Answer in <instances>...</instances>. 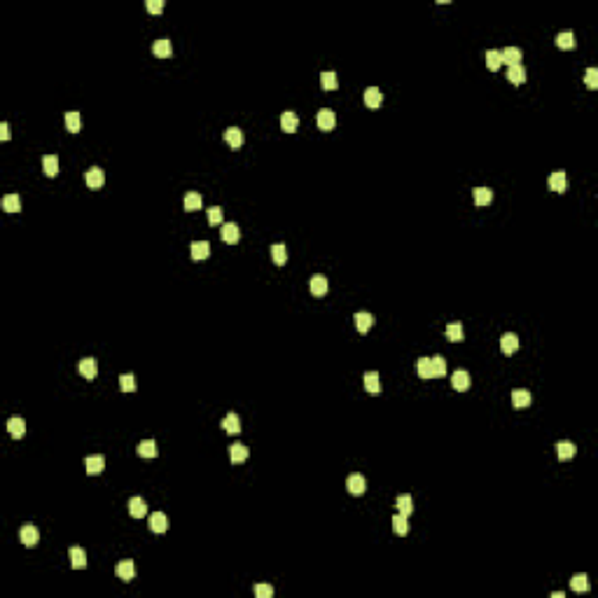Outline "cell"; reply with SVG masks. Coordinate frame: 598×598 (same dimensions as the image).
Returning a JSON list of instances; mask_svg holds the SVG:
<instances>
[{"mask_svg": "<svg viewBox=\"0 0 598 598\" xmlns=\"http://www.w3.org/2000/svg\"><path fill=\"white\" fill-rule=\"evenodd\" d=\"M220 238L225 241V243H229V245L238 243V238H241V229H238L236 222H222V227H220Z\"/></svg>", "mask_w": 598, "mask_h": 598, "instance_id": "cell-1", "label": "cell"}, {"mask_svg": "<svg viewBox=\"0 0 598 598\" xmlns=\"http://www.w3.org/2000/svg\"><path fill=\"white\" fill-rule=\"evenodd\" d=\"M316 122L322 131H330V129H334V124H337V115H334L330 108H320L316 115Z\"/></svg>", "mask_w": 598, "mask_h": 598, "instance_id": "cell-2", "label": "cell"}, {"mask_svg": "<svg viewBox=\"0 0 598 598\" xmlns=\"http://www.w3.org/2000/svg\"><path fill=\"white\" fill-rule=\"evenodd\" d=\"M19 540H21L26 547H35L40 540V533L38 528L33 526V524H26V526H21V531H19Z\"/></svg>", "mask_w": 598, "mask_h": 598, "instance_id": "cell-3", "label": "cell"}, {"mask_svg": "<svg viewBox=\"0 0 598 598\" xmlns=\"http://www.w3.org/2000/svg\"><path fill=\"white\" fill-rule=\"evenodd\" d=\"M115 572H117V577H119V580L131 582L133 577H136V565H133L131 559H124V561H119V563H117Z\"/></svg>", "mask_w": 598, "mask_h": 598, "instance_id": "cell-4", "label": "cell"}, {"mask_svg": "<svg viewBox=\"0 0 598 598\" xmlns=\"http://www.w3.org/2000/svg\"><path fill=\"white\" fill-rule=\"evenodd\" d=\"M84 180H87V187L89 189H101V187H103V183H106V176H103V171H101L98 166H94V168H89V171H87Z\"/></svg>", "mask_w": 598, "mask_h": 598, "instance_id": "cell-5", "label": "cell"}, {"mask_svg": "<svg viewBox=\"0 0 598 598\" xmlns=\"http://www.w3.org/2000/svg\"><path fill=\"white\" fill-rule=\"evenodd\" d=\"M346 488H348V493L351 495H362L365 493V488H367V484H365V477L362 475H351L348 479H346Z\"/></svg>", "mask_w": 598, "mask_h": 598, "instance_id": "cell-6", "label": "cell"}, {"mask_svg": "<svg viewBox=\"0 0 598 598\" xmlns=\"http://www.w3.org/2000/svg\"><path fill=\"white\" fill-rule=\"evenodd\" d=\"M78 369H80V374H82L84 379H89V381L98 377V362H96L94 358H84V360H80Z\"/></svg>", "mask_w": 598, "mask_h": 598, "instance_id": "cell-7", "label": "cell"}, {"mask_svg": "<svg viewBox=\"0 0 598 598\" xmlns=\"http://www.w3.org/2000/svg\"><path fill=\"white\" fill-rule=\"evenodd\" d=\"M516 348H519V337H516L514 332H505L503 337H500V351H503L505 355H512Z\"/></svg>", "mask_w": 598, "mask_h": 598, "instance_id": "cell-8", "label": "cell"}, {"mask_svg": "<svg viewBox=\"0 0 598 598\" xmlns=\"http://www.w3.org/2000/svg\"><path fill=\"white\" fill-rule=\"evenodd\" d=\"M84 467H87V475H101V472H103V467H106V458H103L101 454L87 456V460H84Z\"/></svg>", "mask_w": 598, "mask_h": 598, "instance_id": "cell-9", "label": "cell"}, {"mask_svg": "<svg viewBox=\"0 0 598 598\" xmlns=\"http://www.w3.org/2000/svg\"><path fill=\"white\" fill-rule=\"evenodd\" d=\"M129 514H131L133 519H143V516L147 514V505H145V500L140 498V495L129 498Z\"/></svg>", "mask_w": 598, "mask_h": 598, "instance_id": "cell-10", "label": "cell"}, {"mask_svg": "<svg viewBox=\"0 0 598 598\" xmlns=\"http://www.w3.org/2000/svg\"><path fill=\"white\" fill-rule=\"evenodd\" d=\"M470 383H472V379L465 369H456L454 374H451V386H454L456 390H467Z\"/></svg>", "mask_w": 598, "mask_h": 598, "instance_id": "cell-11", "label": "cell"}, {"mask_svg": "<svg viewBox=\"0 0 598 598\" xmlns=\"http://www.w3.org/2000/svg\"><path fill=\"white\" fill-rule=\"evenodd\" d=\"M150 531L152 533H166L168 531V519L164 512H155L150 516Z\"/></svg>", "mask_w": 598, "mask_h": 598, "instance_id": "cell-12", "label": "cell"}, {"mask_svg": "<svg viewBox=\"0 0 598 598\" xmlns=\"http://www.w3.org/2000/svg\"><path fill=\"white\" fill-rule=\"evenodd\" d=\"M549 189L552 192H565L568 189V176L563 171H556L549 176Z\"/></svg>", "mask_w": 598, "mask_h": 598, "instance_id": "cell-13", "label": "cell"}, {"mask_svg": "<svg viewBox=\"0 0 598 598\" xmlns=\"http://www.w3.org/2000/svg\"><path fill=\"white\" fill-rule=\"evenodd\" d=\"M225 140H227V145L229 147H241L243 145V131L238 127H229V129H225Z\"/></svg>", "mask_w": 598, "mask_h": 598, "instance_id": "cell-14", "label": "cell"}, {"mask_svg": "<svg viewBox=\"0 0 598 598\" xmlns=\"http://www.w3.org/2000/svg\"><path fill=\"white\" fill-rule=\"evenodd\" d=\"M500 61L507 63V66L521 63V49L519 47H505V49H500Z\"/></svg>", "mask_w": 598, "mask_h": 598, "instance_id": "cell-15", "label": "cell"}, {"mask_svg": "<svg viewBox=\"0 0 598 598\" xmlns=\"http://www.w3.org/2000/svg\"><path fill=\"white\" fill-rule=\"evenodd\" d=\"M353 318H355V327H358V332H362V334L369 332V327L374 325V316L367 313V311H358Z\"/></svg>", "mask_w": 598, "mask_h": 598, "instance_id": "cell-16", "label": "cell"}, {"mask_svg": "<svg viewBox=\"0 0 598 598\" xmlns=\"http://www.w3.org/2000/svg\"><path fill=\"white\" fill-rule=\"evenodd\" d=\"M472 196H475V204L479 206V208H484V206H488L493 201V189L491 187H475Z\"/></svg>", "mask_w": 598, "mask_h": 598, "instance_id": "cell-17", "label": "cell"}, {"mask_svg": "<svg viewBox=\"0 0 598 598\" xmlns=\"http://www.w3.org/2000/svg\"><path fill=\"white\" fill-rule=\"evenodd\" d=\"M152 52H155V56H159V59H168V56L173 54V44L168 38H161L157 40L155 44H152Z\"/></svg>", "mask_w": 598, "mask_h": 598, "instance_id": "cell-18", "label": "cell"}, {"mask_svg": "<svg viewBox=\"0 0 598 598\" xmlns=\"http://www.w3.org/2000/svg\"><path fill=\"white\" fill-rule=\"evenodd\" d=\"M281 127H283V131H288V133H294V131H297V127H299V117H297V112H292V110L283 112V115H281Z\"/></svg>", "mask_w": 598, "mask_h": 598, "instance_id": "cell-19", "label": "cell"}, {"mask_svg": "<svg viewBox=\"0 0 598 598\" xmlns=\"http://www.w3.org/2000/svg\"><path fill=\"white\" fill-rule=\"evenodd\" d=\"M248 456H250V451H248V446H245V444L236 442V444H232V446H229V458H232V463H243Z\"/></svg>", "mask_w": 598, "mask_h": 598, "instance_id": "cell-20", "label": "cell"}, {"mask_svg": "<svg viewBox=\"0 0 598 598\" xmlns=\"http://www.w3.org/2000/svg\"><path fill=\"white\" fill-rule=\"evenodd\" d=\"M7 430H10V435L14 439H21L23 435H26V421L19 418V416L17 418H10V421H7Z\"/></svg>", "mask_w": 598, "mask_h": 598, "instance_id": "cell-21", "label": "cell"}, {"mask_svg": "<svg viewBox=\"0 0 598 598\" xmlns=\"http://www.w3.org/2000/svg\"><path fill=\"white\" fill-rule=\"evenodd\" d=\"M68 554H70V565H72V568L82 570L84 565H87V554H84L82 547H70V549H68Z\"/></svg>", "mask_w": 598, "mask_h": 598, "instance_id": "cell-22", "label": "cell"}, {"mask_svg": "<svg viewBox=\"0 0 598 598\" xmlns=\"http://www.w3.org/2000/svg\"><path fill=\"white\" fill-rule=\"evenodd\" d=\"M220 426H222V430L229 432V435H238V432H241V421H238L236 414H227L222 418Z\"/></svg>", "mask_w": 598, "mask_h": 598, "instance_id": "cell-23", "label": "cell"}, {"mask_svg": "<svg viewBox=\"0 0 598 598\" xmlns=\"http://www.w3.org/2000/svg\"><path fill=\"white\" fill-rule=\"evenodd\" d=\"M365 390L369 395H379L381 393V381H379L377 371H367L365 374Z\"/></svg>", "mask_w": 598, "mask_h": 598, "instance_id": "cell-24", "label": "cell"}, {"mask_svg": "<svg viewBox=\"0 0 598 598\" xmlns=\"http://www.w3.org/2000/svg\"><path fill=\"white\" fill-rule=\"evenodd\" d=\"M136 451H138L140 458H155V456L159 454V451H157V442H155V439H143V442L138 444V449H136Z\"/></svg>", "mask_w": 598, "mask_h": 598, "instance_id": "cell-25", "label": "cell"}, {"mask_svg": "<svg viewBox=\"0 0 598 598\" xmlns=\"http://www.w3.org/2000/svg\"><path fill=\"white\" fill-rule=\"evenodd\" d=\"M512 405L519 407V409L528 407L531 405V393H528L526 388H516V390H512Z\"/></svg>", "mask_w": 598, "mask_h": 598, "instance_id": "cell-26", "label": "cell"}, {"mask_svg": "<svg viewBox=\"0 0 598 598\" xmlns=\"http://www.w3.org/2000/svg\"><path fill=\"white\" fill-rule=\"evenodd\" d=\"M381 101H383V96H381V89H379V87H367L365 89V103H367V108H379V106H381Z\"/></svg>", "mask_w": 598, "mask_h": 598, "instance_id": "cell-27", "label": "cell"}, {"mask_svg": "<svg viewBox=\"0 0 598 598\" xmlns=\"http://www.w3.org/2000/svg\"><path fill=\"white\" fill-rule=\"evenodd\" d=\"M3 211L5 213L21 211V199H19V194H7V196H3Z\"/></svg>", "mask_w": 598, "mask_h": 598, "instance_id": "cell-28", "label": "cell"}, {"mask_svg": "<svg viewBox=\"0 0 598 598\" xmlns=\"http://www.w3.org/2000/svg\"><path fill=\"white\" fill-rule=\"evenodd\" d=\"M211 255V243L208 241H194L192 243V257L194 260H206Z\"/></svg>", "mask_w": 598, "mask_h": 598, "instance_id": "cell-29", "label": "cell"}, {"mask_svg": "<svg viewBox=\"0 0 598 598\" xmlns=\"http://www.w3.org/2000/svg\"><path fill=\"white\" fill-rule=\"evenodd\" d=\"M311 292L316 294V297H322V294L327 292V278L322 276V273L311 276Z\"/></svg>", "mask_w": 598, "mask_h": 598, "instance_id": "cell-30", "label": "cell"}, {"mask_svg": "<svg viewBox=\"0 0 598 598\" xmlns=\"http://www.w3.org/2000/svg\"><path fill=\"white\" fill-rule=\"evenodd\" d=\"M66 129L70 133H78L82 129V117H80L78 110H68L66 112Z\"/></svg>", "mask_w": 598, "mask_h": 598, "instance_id": "cell-31", "label": "cell"}, {"mask_svg": "<svg viewBox=\"0 0 598 598\" xmlns=\"http://www.w3.org/2000/svg\"><path fill=\"white\" fill-rule=\"evenodd\" d=\"M271 260H273V264H278V266H283L288 262V248H285V243L271 245Z\"/></svg>", "mask_w": 598, "mask_h": 598, "instance_id": "cell-32", "label": "cell"}, {"mask_svg": "<svg viewBox=\"0 0 598 598\" xmlns=\"http://www.w3.org/2000/svg\"><path fill=\"white\" fill-rule=\"evenodd\" d=\"M507 80H510L512 84L526 82V68L521 66V63H516V66H510V70H507Z\"/></svg>", "mask_w": 598, "mask_h": 598, "instance_id": "cell-33", "label": "cell"}, {"mask_svg": "<svg viewBox=\"0 0 598 598\" xmlns=\"http://www.w3.org/2000/svg\"><path fill=\"white\" fill-rule=\"evenodd\" d=\"M430 367H432V379L446 377V362H444L442 355H435V358H430Z\"/></svg>", "mask_w": 598, "mask_h": 598, "instance_id": "cell-34", "label": "cell"}, {"mask_svg": "<svg viewBox=\"0 0 598 598\" xmlns=\"http://www.w3.org/2000/svg\"><path fill=\"white\" fill-rule=\"evenodd\" d=\"M42 168H44V173L49 178H54L56 173H59V157L56 155H44L42 157Z\"/></svg>", "mask_w": 598, "mask_h": 598, "instance_id": "cell-35", "label": "cell"}, {"mask_svg": "<svg viewBox=\"0 0 598 598\" xmlns=\"http://www.w3.org/2000/svg\"><path fill=\"white\" fill-rule=\"evenodd\" d=\"M397 510H400V514L411 516V512H414V500H411V495H407V493L397 495Z\"/></svg>", "mask_w": 598, "mask_h": 598, "instance_id": "cell-36", "label": "cell"}, {"mask_svg": "<svg viewBox=\"0 0 598 598\" xmlns=\"http://www.w3.org/2000/svg\"><path fill=\"white\" fill-rule=\"evenodd\" d=\"M556 454L561 460H570L575 456V444L572 442H556Z\"/></svg>", "mask_w": 598, "mask_h": 598, "instance_id": "cell-37", "label": "cell"}, {"mask_svg": "<svg viewBox=\"0 0 598 598\" xmlns=\"http://www.w3.org/2000/svg\"><path fill=\"white\" fill-rule=\"evenodd\" d=\"M556 47H561V49H572V47H575V35H572V31H563V33L556 35Z\"/></svg>", "mask_w": 598, "mask_h": 598, "instance_id": "cell-38", "label": "cell"}, {"mask_svg": "<svg viewBox=\"0 0 598 598\" xmlns=\"http://www.w3.org/2000/svg\"><path fill=\"white\" fill-rule=\"evenodd\" d=\"M183 204H185V211H199L201 208V194L199 192H187L185 194V199H183Z\"/></svg>", "mask_w": 598, "mask_h": 598, "instance_id": "cell-39", "label": "cell"}, {"mask_svg": "<svg viewBox=\"0 0 598 598\" xmlns=\"http://www.w3.org/2000/svg\"><path fill=\"white\" fill-rule=\"evenodd\" d=\"M570 589L572 591H577V593H584V591H589V577L584 575V572H580V575H575L570 580Z\"/></svg>", "mask_w": 598, "mask_h": 598, "instance_id": "cell-40", "label": "cell"}, {"mask_svg": "<svg viewBox=\"0 0 598 598\" xmlns=\"http://www.w3.org/2000/svg\"><path fill=\"white\" fill-rule=\"evenodd\" d=\"M393 531L397 533V535H407L409 533V524H407V516L405 514H395L393 516Z\"/></svg>", "mask_w": 598, "mask_h": 598, "instance_id": "cell-41", "label": "cell"}, {"mask_svg": "<svg viewBox=\"0 0 598 598\" xmlns=\"http://www.w3.org/2000/svg\"><path fill=\"white\" fill-rule=\"evenodd\" d=\"M446 339L454 343L463 341V325H460V322H451V325L446 327Z\"/></svg>", "mask_w": 598, "mask_h": 598, "instance_id": "cell-42", "label": "cell"}, {"mask_svg": "<svg viewBox=\"0 0 598 598\" xmlns=\"http://www.w3.org/2000/svg\"><path fill=\"white\" fill-rule=\"evenodd\" d=\"M320 84H322V89H337L339 87V78H337V72H332V70H325L320 75Z\"/></svg>", "mask_w": 598, "mask_h": 598, "instance_id": "cell-43", "label": "cell"}, {"mask_svg": "<svg viewBox=\"0 0 598 598\" xmlns=\"http://www.w3.org/2000/svg\"><path fill=\"white\" fill-rule=\"evenodd\" d=\"M416 371L421 379H432V367H430V358H421L416 362Z\"/></svg>", "mask_w": 598, "mask_h": 598, "instance_id": "cell-44", "label": "cell"}, {"mask_svg": "<svg viewBox=\"0 0 598 598\" xmlns=\"http://www.w3.org/2000/svg\"><path fill=\"white\" fill-rule=\"evenodd\" d=\"M486 66L491 68V70H498L500 66H503V61H500V52L498 49H486Z\"/></svg>", "mask_w": 598, "mask_h": 598, "instance_id": "cell-45", "label": "cell"}, {"mask_svg": "<svg viewBox=\"0 0 598 598\" xmlns=\"http://www.w3.org/2000/svg\"><path fill=\"white\" fill-rule=\"evenodd\" d=\"M119 388L124 393H136V377L133 374H122L119 377Z\"/></svg>", "mask_w": 598, "mask_h": 598, "instance_id": "cell-46", "label": "cell"}, {"mask_svg": "<svg viewBox=\"0 0 598 598\" xmlns=\"http://www.w3.org/2000/svg\"><path fill=\"white\" fill-rule=\"evenodd\" d=\"M255 596L257 598H271L273 596V587H271V584H257V587H255Z\"/></svg>", "mask_w": 598, "mask_h": 598, "instance_id": "cell-47", "label": "cell"}, {"mask_svg": "<svg viewBox=\"0 0 598 598\" xmlns=\"http://www.w3.org/2000/svg\"><path fill=\"white\" fill-rule=\"evenodd\" d=\"M145 7H147L150 14H159V12L164 10V0H147V3H145Z\"/></svg>", "mask_w": 598, "mask_h": 598, "instance_id": "cell-48", "label": "cell"}, {"mask_svg": "<svg viewBox=\"0 0 598 598\" xmlns=\"http://www.w3.org/2000/svg\"><path fill=\"white\" fill-rule=\"evenodd\" d=\"M584 80H587V87L596 89L598 87V70H596V68H589L587 75H584Z\"/></svg>", "mask_w": 598, "mask_h": 598, "instance_id": "cell-49", "label": "cell"}, {"mask_svg": "<svg viewBox=\"0 0 598 598\" xmlns=\"http://www.w3.org/2000/svg\"><path fill=\"white\" fill-rule=\"evenodd\" d=\"M208 222H211V225H222V211L217 206H213L211 211H208Z\"/></svg>", "mask_w": 598, "mask_h": 598, "instance_id": "cell-50", "label": "cell"}, {"mask_svg": "<svg viewBox=\"0 0 598 598\" xmlns=\"http://www.w3.org/2000/svg\"><path fill=\"white\" fill-rule=\"evenodd\" d=\"M0 138H3V140L10 138V127H7V122L0 124Z\"/></svg>", "mask_w": 598, "mask_h": 598, "instance_id": "cell-51", "label": "cell"}]
</instances>
